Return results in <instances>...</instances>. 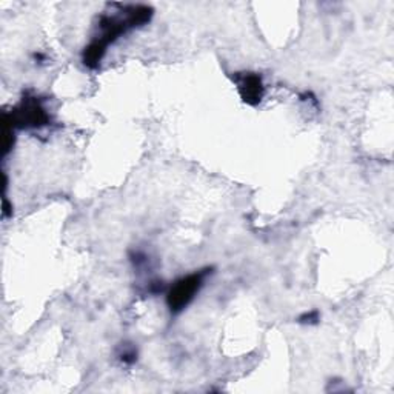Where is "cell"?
Returning a JSON list of instances; mask_svg holds the SVG:
<instances>
[{"label":"cell","instance_id":"52a82bcc","mask_svg":"<svg viewBox=\"0 0 394 394\" xmlns=\"http://www.w3.org/2000/svg\"><path fill=\"white\" fill-rule=\"evenodd\" d=\"M12 213H11V209H9V202L6 197H3V217H9Z\"/></svg>","mask_w":394,"mask_h":394},{"label":"cell","instance_id":"277c9868","mask_svg":"<svg viewBox=\"0 0 394 394\" xmlns=\"http://www.w3.org/2000/svg\"><path fill=\"white\" fill-rule=\"evenodd\" d=\"M14 145V128L8 123V120L3 119V156L11 151Z\"/></svg>","mask_w":394,"mask_h":394},{"label":"cell","instance_id":"6da1fadb","mask_svg":"<svg viewBox=\"0 0 394 394\" xmlns=\"http://www.w3.org/2000/svg\"><path fill=\"white\" fill-rule=\"evenodd\" d=\"M209 271H211V268H205L200 271L191 273L185 277L176 280V282L173 284V287L170 288V291H168V294H166V303H168V306H170L173 314L184 311V309L193 302L196 294L199 293V290L202 288Z\"/></svg>","mask_w":394,"mask_h":394},{"label":"cell","instance_id":"3957f363","mask_svg":"<svg viewBox=\"0 0 394 394\" xmlns=\"http://www.w3.org/2000/svg\"><path fill=\"white\" fill-rule=\"evenodd\" d=\"M237 88L241 93V97L244 98V102L248 105H257L263 98L265 94V87L262 77L254 73H245L242 76H237Z\"/></svg>","mask_w":394,"mask_h":394},{"label":"cell","instance_id":"8992f818","mask_svg":"<svg viewBox=\"0 0 394 394\" xmlns=\"http://www.w3.org/2000/svg\"><path fill=\"white\" fill-rule=\"evenodd\" d=\"M319 320V313L316 311H309V313H305L299 317V322L300 323H308V325H313V323H317Z\"/></svg>","mask_w":394,"mask_h":394},{"label":"cell","instance_id":"5b68a950","mask_svg":"<svg viewBox=\"0 0 394 394\" xmlns=\"http://www.w3.org/2000/svg\"><path fill=\"white\" fill-rule=\"evenodd\" d=\"M119 357H120V360L123 363L131 365V363H134L137 360V349L133 345H123L122 346V353L119 354Z\"/></svg>","mask_w":394,"mask_h":394},{"label":"cell","instance_id":"7a4b0ae2","mask_svg":"<svg viewBox=\"0 0 394 394\" xmlns=\"http://www.w3.org/2000/svg\"><path fill=\"white\" fill-rule=\"evenodd\" d=\"M3 119L8 120L12 128H42L49 123L48 112L36 98H23L9 114L5 112Z\"/></svg>","mask_w":394,"mask_h":394}]
</instances>
